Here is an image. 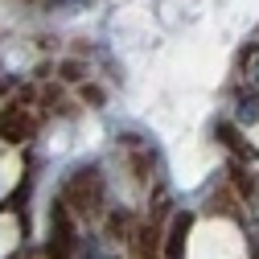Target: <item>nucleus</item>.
I'll use <instances>...</instances> for the list:
<instances>
[{"mask_svg":"<svg viewBox=\"0 0 259 259\" xmlns=\"http://www.w3.org/2000/svg\"><path fill=\"white\" fill-rule=\"evenodd\" d=\"M21 169H25V160H21V152H17V144H9V140H0V198L21 181Z\"/></svg>","mask_w":259,"mask_h":259,"instance_id":"f257e3e1","label":"nucleus"},{"mask_svg":"<svg viewBox=\"0 0 259 259\" xmlns=\"http://www.w3.org/2000/svg\"><path fill=\"white\" fill-rule=\"evenodd\" d=\"M17 247V218L13 214H0V259Z\"/></svg>","mask_w":259,"mask_h":259,"instance_id":"f03ea898","label":"nucleus"}]
</instances>
